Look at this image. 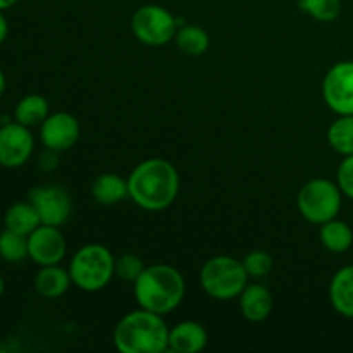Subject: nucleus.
<instances>
[{"label": "nucleus", "mask_w": 353, "mask_h": 353, "mask_svg": "<svg viewBox=\"0 0 353 353\" xmlns=\"http://www.w3.org/2000/svg\"><path fill=\"white\" fill-rule=\"evenodd\" d=\"M130 199L140 209L159 212L174 203L179 192V174L164 159H147L128 176Z\"/></svg>", "instance_id": "nucleus-1"}, {"label": "nucleus", "mask_w": 353, "mask_h": 353, "mask_svg": "<svg viewBox=\"0 0 353 353\" xmlns=\"http://www.w3.org/2000/svg\"><path fill=\"white\" fill-rule=\"evenodd\" d=\"M114 345L121 353H162L169 350V327L164 316L141 307L126 314L114 330Z\"/></svg>", "instance_id": "nucleus-2"}, {"label": "nucleus", "mask_w": 353, "mask_h": 353, "mask_svg": "<svg viewBox=\"0 0 353 353\" xmlns=\"http://www.w3.org/2000/svg\"><path fill=\"white\" fill-rule=\"evenodd\" d=\"M185 292L183 274L168 264L148 265L134 281V299L138 305L161 316L179 307L185 299Z\"/></svg>", "instance_id": "nucleus-3"}, {"label": "nucleus", "mask_w": 353, "mask_h": 353, "mask_svg": "<svg viewBox=\"0 0 353 353\" xmlns=\"http://www.w3.org/2000/svg\"><path fill=\"white\" fill-rule=\"evenodd\" d=\"M72 285L83 292H100L116 276V257L100 243H88L79 248L69 262Z\"/></svg>", "instance_id": "nucleus-4"}, {"label": "nucleus", "mask_w": 353, "mask_h": 353, "mask_svg": "<svg viewBox=\"0 0 353 353\" xmlns=\"http://www.w3.org/2000/svg\"><path fill=\"white\" fill-rule=\"evenodd\" d=\"M248 274L243 262L230 255H216L203 264L200 271L202 290L214 300H233L240 296L248 285Z\"/></svg>", "instance_id": "nucleus-5"}, {"label": "nucleus", "mask_w": 353, "mask_h": 353, "mask_svg": "<svg viewBox=\"0 0 353 353\" xmlns=\"http://www.w3.org/2000/svg\"><path fill=\"white\" fill-rule=\"evenodd\" d=\"M341 203H343V192L338 183L326 178L307 181L296 196V207L303 219L319 226L338 217Z\"/></svg>", "instance_id": "nucleus-6"}, {"label": "nucleus", "mask_w": 353, "mask_h": 353, "mask_svg": "<svg viewBox=\"0 0 353 353\" xmlns=\"http://www.w3.org/2000/svg\"><path fill=\"white\" fill-rule=\"evenodd\" d=\"M131 31L138 41L148 47H162L174 40L178 21L165 7L148 3L137 9L131 17Z\"/></svg>", "instance_id": "nucleus-7"}, {"label": "nucleus", "mask_w": 353, "mask_h": 353, "mask_svg": "<svg viewBox=\"0 0 353 353\" xmlns=\"http://www.w3.org/2000/svg\"><path fill=\"white\" fill-rule=\"evenodd\" d=\"M323 99L338 116L353 114V61L336 62L323 79Z\"/></svg>", "instance_id": "nucleus-8"}, {"label": "nucleus", "mask_w": 353, "mask_h": 353, "mask_svg": "<svg viewBox=\"0 0 353 353\" xmlns=\"http://www.w3.org/2000/svg\"><path fill=\"white\" fill-rule=\"evenodd\" d=\"M28 200L37 209L41 224L61 228L71 216V196L57 185L34 186L28 193Z\"/></svg>", "instance_id": "nucleus-9"}, {"label": "nucleus", "mask_w": 353, "mask_h": 353, "mask_svg": "<svg viewBox=\"0 0 353 353\" xmlns=\"http://www.w3.org/2000/svg\"><path fill=\"white\" fill-rule=\"evenodd\" d=\"M34 150V138L30 128L19 123H7L0 128V165L16 169L26 164Z\"/></svg>", "instance_id": "nucleus-10"}, {"label": "nucleus", "mask_w": 353, "mask_h": 353, "mask_svg": "<svg viewBox=\"0 0 353 353\" xmlns=\"http://www.w3.org/2000/svg\"><path fill=\"white\" fill-rule=\"evenodd\" d=\"M65 252H68V243L57 226L40 224L28 236V257L40 268L61 264L65 257Z\"/></svg>", "instance_id": "nucleus-11"}, {"label": "nucleus", "mask_w": 353, "mask_h": 353, "mask_svg": "<svg viewBox=\"0 0 353 353\" xmlns=\"http://www.w3.org/2000/svg\"><path fill=\"white\" fill-rule=\"evenodd\" d=\"M81 134L79 121L69 112L48 114L40 124V140L45 148L55 152H65L74 147Z\"/></svg>", "instance_id": "nucleus-12"}, {"label": "nucleus", "mask_w": 353, "mask_h": 353, "mask_svg": "<svg viewBox=\"0 0 353 353\" xmlns=\"http://www.w3.org/2000/svg\"><path fill=\"white\" fill-rule=\"evenodd\" d=\"M207 331L196 321H181L169 330V350L178 353H199L207 347Z\"/></svg>", "instance_id": "nucleus-13"}, {"label": "nucleus", "mask_w": 353, "mask_h": 353, "mask_svg": "<svg viewBox=\"0 0 353 353\" xmlns=\"http://www.w3.org/2000/svg\"><path fill=\"white\" fill-rule=\"evenodd\" d=\"M240 310L250 323H262L268 319L274 307L271 292L262 285H247L240 293Z\"/></svg>", "instance_id": "nucleus-14"}, {"label": "nucleus", "mask_w": 353, "mask_h": 353, "mask_svg": "<svg viewBox=\"0 0 353 353\" xmlns=\"http://www.w3.org/2000/svg\"><path fill=\"white\" fill-rule=\"evenodd\" d=\"M71 285L72 279L69 274V269L61 268L59 264L43 265L34 276V290H37L38 295L48 300L61 299Z\"/></svg>", "instance_id": "nucleus-15"}, {"label": "nucleus", "mask_w": 353, "mask_h": 353, "mask_svg": "<svg viewBox=\"0 0 353 353\" xmlns=\"http://www.w3.org/2000/svg\"><path fill=\"white\" fill-rule=\"evenodd\" d=\"M330 300L340 316L353 319V264L345 265L330 283Z\"/></svg>", "instance_id": "nucleus-16"}, {"label": "nucleus", "mask_w": 353, "mask_h": 353, "mask_svg": "<svg viewBox=\"0 0 353 353\" xmlns=\"http://www.w3.org/2000/svg\"><path fill=\"white\" fill-rule=\"evenodd\" d=\"M92 196L100 205H117L124 199H130L128 179L116 172H103L93 181Z\"/></svg>", "instance_id": "nucleus-17"}, {"label": "nucleus", "mask_w": 353, "mask_h": 353, "mask_svg": "<svg viewBox=\"0 0 353 353\" xmlns=\"http://www.w3.org/2000/svg\"><path fill=\"white\" fill-rule=\"evenodd\" d=\"M50 114V105L45 97L38 95V93H31V95L23 97L19 102L16 103L14 109V121L23 126L33 128L40 126Z\"/></svg>", "instance_id": "nucleus-18"}, {"label": "nucleus", "mask_w": 353, "mask_h": 353, "mask_svg": "<svg viewBox=\"0 0 353 353\" xmlns=\"http://www.w3.org/2000/svg\"><path fill=\"white\" fill-rule=\"evenodd\" d=\"M319 238L326 250L333 252V254H345L353 245V230L350 224L334 217V219L321 224Z\"/></svg>", "instance_id": "nucleus-19"}, {"label": "nucleus", "mask_w": 353, "mask_h": 353, "mask_svg": "<svg viewBox=\"0 0 353 353\" xmlns=\"http://www.w3.org/2000/svg\"><path fill=\"white\" fill-rule=\"evenodd\" d=\"M3 224H6L7 230H12L16 231V233L30 236V234L40 226L41 221L37 209L33 207V203L28 200V202L12 203V205L6 210Z\"/></svg>", "instance_id": "nucleus-20"}, {"label": "nucleus", "mask_w": 353, "mask_h": 353, "mask_svg": "<svg viewBox=\"0 0 353 353\" xmlns=\"http://www.w3.org/2000/svg\"><path fill=\"white\" fill-rule=\"evenodd\" d=\"M176 43H178L179 50L190 57H199L209 50L210 38L203 28L195 26V24H188L178 30L174 37Z\"/></svg>", "instance_id": "nucleus-21"}, {"label": "nucleus", "mask_w": 353, "mask_h": 353, "mask_svg": "<svg viewBox=\"0 0 353 353\" xmlns=\"http://www.w3.org/2000/svg\"><path fill=\"white\" fill-rule=\"evenodd\" d=\"M327 141L334 152L343 157L353 155V114L338 116L327 130Z\"/></svg>", "instance_id": "nucleus-22"}, {"label": "nucleus", "mask_w": 353, "mask_h": 353, "mask_svg": "<svg viewBox=\"0 0 353 353\" xmlns=\"http://www.w3.org/2000/svg\"><path fill=\"white\" fill-rule=\"evenodd\" d=\"M28 257V236L12 230L0 231V259L9 264H17Z\"/></svg>", "instance_id": "nucleus-23"}, {"label": "nucleus", "mask_w": 353, "mask_h": 353, "mask_svg": "<svg viewBox=\"0 0 353 353\" xmlns=\"http://www.w3.org/2000/svg\"><path fill=\"white\" fill-rule=\"evenodd\" d=\"M299 7L319 23H333L343 9L341 0H300Z\"/></svg>", "instance_id": "nucleus-24"}, {"label": "nucleus", "mask_w": 353, "mask_h": 353, "mask_svg": "<svg viewBox=\"0 0 353 353\" xmlns=\"http://www.w3.org/2000/svg\"><path fill=\"white\" fill-rule=\"evenodd\" d=\"M243 268L247 271L248 278H264L274 268V261H272L271 254L265 250H254L250 254L245 255Z\"/></svg>", "instance_id": "nucleus-25"}, {"label": "nucleus", "mask_w": 353, "mask_h": 353, "mask_svg": "<svg viewBox=\"0 0 353 353\" xmlns=\"http://www.w3.org/2000/svg\"><path fill=\"white\" fill-rule=\"evenodd\" d=\"M145 268L147 265L143 264V261L134 254H123L116 259V276L123 281L134 283Z\"/></svg>", "instance_id": "nucleus-26"}, {"label": "nucleus", "mask_w": 353, "mask_h": 353, "mask_svg": "<svg viewBox=\"0 0 353 353\" xmlns=\"http://www.w3.org/2000/svg\"><path fill=\"white\" fill-rule=\"evenodd\" d=\"M336 183L343 195L353 200V155H348L341 161L336 172Z\"/></svg>", "instance_id": "nucleus-27"}, {"label": "nucleus", "mask_w": 353, "mask_h": 353, "mask_svg": "<svg viewBox=\"0 0 353 353\" xmlns=\"http://www.w3.org/2000/svg\"><path fill=\"white\" fill-rule=\"evenodd\" d=\"M57 154H59V152L50 150V148H47V150H45L43 154L40 155V161H38V164H40V168L43 169V171H52V169L57 168V165H59Z\"/></svg>", "instance_id": "nucleus-28"}, {"label": "nucleus", "mask_w": 353, "mask_h": 353, "mask_svg": "<svg viewBox=\"0 0 353 353\" xmlns=\"http://www.w3.org/2000/svg\"><path fill=\"white\" fill-rule=\"evenodd\" d=\"M7 34H9V23H7L6 16H3V10H0V45L6 41Z\"/></svg>", "instance_id": "nucleus-29"}, {"label": "nucleus", "mask_w": 353, "mask_h": 353, "mask_svg": "<svg viewBox=\"0 0 353 353\" xmlns=\"http://www.w3.org/2000/svg\"><path fill=\"white\" fill-rule=\"evenodd\" d=\"M19 0H0V10H7L10 7H14Z\"/></svg>", "instance_id": "nucleus-30"}, {"label": "nucleus", "mask_w": 353, "mask_h": 353, "mask_svg": "<svg viewBox=\"0 0 353 353\" xmlns=\"http://www.w3.org/2000/svg\"><path fill=\"white\" fill-rule=\"evenodd\" d=\"M6 88H7V79H6V74H3V71L0 69V99H2V95L6 93Z\"/></svg>", "instance_id": "nucleus-31"}, {"label": "nucleus", "mask_w": 353, "mask_h": 353, "mask_svg": "<svg viewBox=\"0 0 353 353\" xmlns=\"http://www.w3.org/2000/svg\"><path fill=\"white\" fill-rule=\"evenodd\" d=\"M3 292H6V281H3V278L0 276V296L3 295Z\"/></svg>", "instance_id": "nucleus-32"}, {"label": "nucleus", "mask_w": 353, "mask_h": 353, "mask_svg": "<svg viewBox=\"0 0 353 353\" xmlns=\"http://www.w3.org/2000/svg\"><path fill=\"white\" fill-rule=\"evenodd\" d=\"M0 128H2V117H0Z\"/></svg>", "instance_id": "nucleus-33"}]
</instances>
